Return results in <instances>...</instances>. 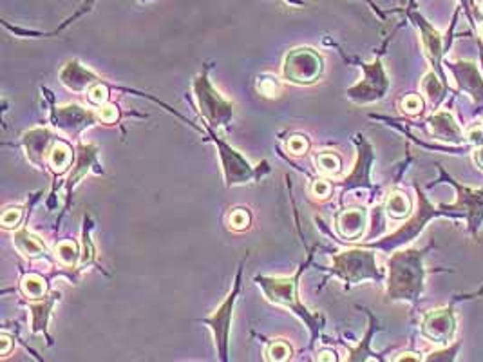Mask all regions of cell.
<instances>
[{"instance_id": "52a82bcc", "label": "cell", "mask_w": 483, "mask_h": 362, "mask_svg": "<svg viewBox=\"0 0 483 362\" xmlns=\"http://www.w3.org/2000/svg\"><path fill=\"white\" fill-rule=\"evenodd\" d=\"M324 74V56L310 46H299L284 55L281 64L282 80L293 86H313Z\"/></svg>"}, {"instance_id": "277c9868", "label": "cell", "mask_w": 483, "mask_h": 362, "mask_svg": "<svg viewBox=\"0 0 483 362\" xmlns=\"http://www.w3.org/2000/svg\"><path fill=\"white\" fill-rule=\"evenodd\" d=\"M210 67L212 65L205 64V67L192 80V95L197 112L212 129H228L235 114L234 104L214 87L210 80Z\"/></svg>"}, {"instance_id": "30bf717a", "label": "cell", "mask_w": 483, "mask_h": 362, "mask_svg": "<svg viewBox=\"0 0 483 362\" xmlns=\"http://www.w3.org/2000/svg\"><path fill=\"white\" fill-rule=\"evenodd\" d=\"M360 67L364 71V78L346 90L348 98L360 105L373 104V102L385 98L390 90V78L385 74L381 58H376L371 64H362Z\"/></svg>"}, {"instance_id": "9c48e42d", "label": "cell", "mask_w": 483, "mask_h": 362, "mask_svg": "<svg viewBox=\"0 0 483 362\" xmlns=\"http://www.w3.org/2000/svg\"><path fill=\"white\" fill-rule=\"evenodd\" d=\"M102 123L98 109H87L80 104H65L51 109V126L71 142H78L81 133Z\"/></svg>"}, {"instance_id": "d6a6232c", "label": "cell", "mask_w": 483, "mask_h": 362, "mask_svg": "<svg viewBox=\"0 0 483 362\" xmlns=\"http://www.w3.org/2000/svg\"><path fill=\"white\" fill-rule=\"evenodd\" d=\"M230 229L232 230H246L250 229V223H252V216H250L249 208H234L230 214Z\"/></svg>"}, {"instance_id": "603a6c76", "label": "cell", "mask_w": 483, "mask_h": 362, "mask_svg": "<svg viewBox=\"0 0 483 362\" xmlns=\"http://www.w3.org/2000/svg\"><path fill=\"white\" fill-rule=\"evenodd\" d=\"M74 156H77V149H73V145L67 142V138H58L53 145L51 154H49L47 168L51 170L53 176H62L73 167Z\"/></svg>"}, {"instance_id": "d590c367", "label": "cell", "mask_w": 483, "mask_h": 362, "mask_svg": "<svg viewBox=\"0 0 483 362\" xmlns=\"http://www.w3.org/2000/svg\"><path fill=\"white\" fill-rule=\"evenodd\" d=\"M6 216L8 217H2V227H4L6 230H15L20 224L22 221V208L20 207H15V208H6L4 210Z\"/></svg>"}, {"instance_id": "7c38bea8", "label": "cell", "mask_w": 483, "mask_h": 362, "mask_svg": "<svg viewBox=\"0 0 483 362\" xmlns=\"http://www.w3.org/2000/svg\"><path fill=\"white\" fill-rule=\"evenodd\" d=\"M58 136L49 127H33L22 134L18 145L24 149L26 158L39 170H47V161Z\"/></svg>"}, {"instance_id": "d4e9b609", "label": "cell", "mask_w": 483, "mask_h": 362, "mask_svg": "<svg viewBox=\"0 0 483 362\" xmlns=\"http://www.w3.org/2000/svg\"><path fill=\"white\" fill-rule=\"evenodd\" d=\"M80 246H78V243L73 241V239H65V241H60L55 246V259L58 261L60 267L67 268V270L69 268L78 267V263H80Z\"/></svg>"}, {"instance_id": "6da1fadb", "label": "cell", "mask_w": 483, "mask_h": 362, "mask_svg": "<svg viewBox=\"0 0 483 362\" xmlns=\"http://www.w3.org/2000/svg\"><path fill=\"white\" fill-rule=\"evenodd\" d=\"M313 254L308 255L306 263L299 267V270L293 276H256L253 283L265 293L266 301L290 310L291 314L299 317L300 323L310 330V346L317 342V339L322 335V328H324V315L313 314L308 310V307L300 301L299 297V279L308 264L312 263Z\"/></svg>"}, {"instance_id": "8d00e7d4", "label": "cell", "mask_w": 483, "mask_h": 362, "mask_svg": "<svg viewBox=\"0 0 483 362\" xmlns=\"http://www.w3.org/2000/svg\"><path fill=\"white\" fill-rule=\"evenodd\" d=\"M402 109H404V112H407V114H411V116H415V114L422 112L423 100L420 98L418 95L406 96V98L402 100Z\"/></svg>"}, {"instance_id": "836d02e7", "label": "cell", "mask_w": 483, "mask_h": 362, "mask_svg": "<svg viewBox=\"0 0 483 362\" xmlns=\"http://www.w3.org/2000/svg\"><path fill=\"white\" fill-rule=\"evenodd\" d=\"M310 149V140L308 136H303V134H293V136H290V140H288V151L291 152V154L296 156H303L306 154Z\"/></svg>"}, {"instance_id": "f546056e", "label": "cell", "mask_w": 483, "mask_h": 362, "mask_svg": "<svg viewBox=\"0 0 483 362\" xmlns=\"http://www.w3.org/2000/svg\"><path fill=\"white\" fill-rule=\"evenodd\" d=\"M257 93L265 98L275 100L281 96V83H279L277 78H274L272 74H263V76L257 78L256 82Z\"/></svg>"}, {"instance_id": "44dd1931", "label": "cell", "mask_w": 483, "mask_h": 362, "mask_svg": "<svg viewBox=\"0 0 483 362\" xmlns=\"http://www.w3.org/2000/svg\"><path fill=\"white\" fill-rule=\"evenodd\" d=\"M429 130H431L432 138L440 140V142L447 143H460L463 140V134L460 126H458L454 118L449 112H435L428 120Z\"/></svg>"}, {"instance_id": "f35d334b", "label": "cell", "mask_w": 483, "mask_h": 362, "mask_svg": "<svg viewBox=\"0 0 483 362\" xmlns=\"http://www.w3.org/2000/svg\"><path fill=\"white\" fill-rule=\"evenodd\" d=\"M395 361L402 362V361H420V357H416V354H413V351H406V354L398 355Z\"/></svg>"}, {"instance_id": "7bdbcfd3", "label": "cell", "mask_w": 483, "mask_h": 362, "mask_svg": "<svg viewBox=\"0 0 483 362\" xmlns=\"http://www.w3.org/2000/svg\"><path fill=\"white\" fill-rule=\"evenodd\" d=\"M476 8H478V9H479V13L483 15V0H479V2H478V6H476Z\"/></svg>"}, {"instance_id": "8992f818", "label": "cell", "mask_w": 483, "mask_h": 362, "mask_svg": "<svg viewBox=\"0 0 483 362\" xmlns=\"http://www.w3.org/2000/svg\"><path fill=\"white\" fill-rule=\"evenodd\" d=\"M243 263L237 267L235 272L234 285H232L230 292L225 297V301L219 304L214 310V314L209 315V317H203L199 319V323L203 326H206L214 335V344H216V354L221 362H228V346H230V330H232V319H234V310L235 302L239 297L241 292V283H243Z\"/></svg>"}, {"instance_id": "4dcf8cb0", "label": "cell", "mask_w": 483, "mask_h": 362, "mask_svg": "<svg viewBox=\"0 0 483 362\" xmlns=\"http://www.w3.org/2000/svg\"><path fill=\"white\" fill-rule=\"evenodd\" d=\"M291 355H293V349H291V346L286 341H282V339L272 341L268 348H266V361H290Z\"/></svg>"}, {"instance_id": "ab89813d", "label": "cell", "mask_w": 483, "mask_h": 362, "mask_svg": "<svg viewBox=\"0 0 483 362\" xmlns=\"http://www.w3.org/2000/svg\"><path fill=\"white\" fill-rule=\"evenodd\" d=\"M460 4H462L463 9L467 11V17H469L470 24H475V20H472V8H470V0H460Z\"/></svg>"}, {"instance_id": "ffe728a7", "label": "cell", "mask_w": 483, "mask_h": 362, "mask_svg": "<svg viewBox=\"0 0 483 362\" xmlns=\"http://www.w3.org/2000/svg\"><path fill=\"white\" fill-rule=\"evenodd\" d=\"M454 187L458 189V196H460V203L456 207L449 208H467V220H469L470 230L476 234V230L479 229V224L483 221V192L482 190H472L465 189V187L456 185L454 181H451Z\"/></svg>"}, {"instance_id": "7a4b0ae2", "label": "cell", "mask_w": 483, "mask_h": 362, "mask_svg": "<svg viewBox=\"0 0 483 362\" xmlns=\"http://www.w3.org/2000/svg\"><path fill=\"white\" fill-rule=\"evenodd\" d=\"M423 255L425 250H395L388 261V299L416 302L423 290Z\"/></svg>"}, {"instance_id": "3957f363", "label": "cell", "mask_w": 483, "mask_h": 362, "mask_svg": "<svg viewBox=\"0 0 483 362\" xmlns=\"http://www.w3.org/2000/svg\"><path fill=\"white\" fill-rule=\"evenodd\" d=\"M206 140L214 143L216 151H218L219 165H221L223 180H225V187L227 189H234V187H243L249 183H256L261 180L263 176L270 174V163L263 161L259 165H252L237 149L230 145L228 142L216 134V129L205 123Z\"/></svg>"}, {"instance_id": "484cf974", "label": "cell", "mask_w": 483, "mask_h": 362, "mask_svg": "<svg viewBox=\"0 0 483 362\" xmlns=\"http://www.w3.org/2000/svg\"><path fill=\"white\" fill-rule=\"evenodd\" d=\"M49 290V283L44 276L40 274H26L22 277L20 281V292L22 295L29 301H34V299L44 297Z\"/></svg>"}, {"instance_id": "2e32d148", "label": "cell", "mask_w": 483, "mask_h": 362, "mask_svg": "<svg viewBox=\"0 0 483 362\" xmlns=\"http://www.w3.org/2000/svg\"><path fill=\"white\" fill-rule=\"evenodd\" d=\"M62 299V292H47L44 297L34 299V301H29L27 304V310H29V317H31V333L37 335V333H44L47 339V344H53V337L49 335L47 332V324H49V319H51L53 308L55 304Z\"/></svg>"}, {"instance_id": "f1b7e54d", "label": "cell", "mask_w": 483, "mask_h": 362, "mask_svg": "<svg viewBox=\"0 0 483 362\" xmlns=\"http://www.w3.org/2000/svg\"><path fill=\"white\" fill-rule=\"evenodd\" d=\"M315 167L326 176H335L343 170V158L335 151H321L315 154Z\"/></svg>"}, {"instance_id": "60d3db41", "label": "cell", "mask_w": 483, "mask_h": 362, "mask_svg": "<svg viewBox=\"0 0 483 362\" xmlns=\"http://www.w3.org/2000/svg\"><path fill=\"white\" fill-rule=\"evenodd\" d=\"M475 160H476V163H478V167L483 170V145H479L478 151L475 152Z\"/></svg>"}, {"instance_id": "e575fe53", "label": "cell", "mask_w": 483, "mask_h": 362, "mask_svg": "<svg viewBox=\"0 0 483 362\" xmlns=\"http://www.w3.org/2000/svg\"><path fill=\"white\" fill-rule=\"evenodd\" d=\"M98 114L102 123H107V126H112L118 121L120 118V111H118V105L114 104H103L98 107Z\"/></svg>"}, {"instance_id": "5bb4252c", "label": "cell", "mask_w": 483, "mask_h": 362, "mask_svg": "<svg viewBox=\"0 0 483 362\" xmlns=\"http://www.w3.org/2000/svg\"><path fill=\"white\" fill-rule=\"evenodd\" d=\"M422 333L425 339L437 344H447L456 333V315L451 308L431 310L423 315Z\"/></svg>"}, {"instance_id": "d6986e66", "label": "cell", "mask_w": 483, "mask_h": 362, "mask_svg": "<svg viewBox=\"0 0 483 362\" xmlns=\"http://www.w3.org/2000/svg\"><path fill=\"white\" fill-rule=\"evenodd\" d=\"M449 67L453 71L454 78H456L458 87L465 90L476 104L483 105V80L476 64L462 60L456 62V64H449Z\"/></svg>"}, {"instance_id": "4316f807", "label": "cell", "mask_w": 483, "mask_h": 362, "mask_svg": "<svg viewBox=\"0 0 483 362\" xmlns=\"http://www.w3.org/2000/svg\"><path fill=\"white\" fill-rule=\"evenodd\" d=\"M91 230H93V221L89 216H84V230H81V254H80V263H78V270L84 272L94 264V259H96V250H94V245L91 241Z\"/></svg>"}, {"instance_id": "8fae6325", "label": "cell", "mask_w": 483, "mask_h": 362, "mask_svg": "<svg viewBox=\"0 0 483 362\" xmlns=\"http://www.w3.org/2000/svg\"><path fill=\"white\" fill-rule=\"evenodd\" d=\"M77 156H74L73 167L69 170V176L65 180V208H69V203H71V196H73V190L77 189V185L80 183L84 177L89 173L103 174V168L98 161L100 147L94 145V143H77Z\"/></svg>"}, {"instance_id": "ac0fdd59", "label": "cell", "mask_w": 483, "mask_h": 362, "mask_svg": "<svg viewBox=\"0 0 483 362\" xmlns=\"http://www.w3.org/2000/svg\"><path fill=\"white\" fill-rule=\"evenodd\" d=\"M411 18L415 20V24L418 26L420 35H422V43L423 49H425V55L431 60L432 71H437L438 76L442 80H445L444 73H442V55H444V46H442V36L435 27L429 24L423 17H420L418 13H411Z\"/></svg>"}, {"instance_id": "4fadbf2b", "label": "cell", "mask_w": 483, "mask_h": 362, "mask_svg": "<svg viewBox=\"0 0 483 362\" xmlns=\"http://www.w3.org/2000/svg\"><path fill=\"white\" fill-rule=\"evenodd\" d=\"M357 147H359V156H357V161L351 168V173L344 177L338 187L343 190V194L350 192L353 189H371V165L375 160V152H373L371 145L362 134H357L355 140Z\"/></svg>"}, {"instance_id": "7402d4cb", "label": "cell", "mask_w": 483, "mask_h": 362, "mask_svg": "<svg viewBox=\"0 0 483 362\" xmlns=\"http://www.w3.org/2000/svg\"><path fill=\"white\" fill-rule=\"evenodd\" d=\"M13 246L18 250V254H22L29 261L47 255V246L42 237L34 236L26 227H22V229L13 232Z\"/></svg>"}, {"instance_id": "e0dca14e", "label": "cell", "mask_w": 483, "mask_h": 362, "mask_svg": "<svg viewBox=\"0 0 483 362\" xmlns=\"http://www.w3.org/2000/svg\"><path fill=\"white\" fill-rule=\"evenodd\" d=\"M368 227V210L362 207L344 208L335 217V229L343 241H359Z\"/></svg>"}, {"instance_id": "1f68e13d", "label": "cell", "mask_w": 483, "mask_h": 362, "mask_svg": "<svg viewBox=\"0 0 483 362\" xmlns=\"http://www.w3.org/2000/svg\"><path fill=\"white\" fill-rule=\"evenodd\" d=\"M369 319H371V328H369L368 335H366V339H364L362 342H360L359 348L351 349L350 357H348V361H368V355H375L373 351H369V339H371L373 335V330H375V317H373L371 314H369Z\"/></svg>"}, {"instance_id": "5b68a950", "label": "cell", "mask_w": 483, "mask_h": 362, "mask_svg": "<svg viewBox=\"0 0 483 362\" xmlns=\"http://www.w3.org/2000/svg\"><path fill=\"white\" fill-rule=\"evenodd\" d=\"M324 270L329 272V276L344 281L346 286L359 285L366 279H373L376 283L384 281V270L378 268L375 252L368 246H357L350 250L337 252L331 255V264Z\"/></svg>"}, {"instance_id": "83f0119b", "label": "cell", "mask_w": 483, "mask_h": 362, "mask_svg": "<svg viewBox=\"0 0 483 362\" xmlns=\"http://www.w3.org/2000/svg\"><path fill=\"white\" fill-rule=\"evenodd\" d=\"M422 90L423 95H425V98H428L429 102H431V105H435V107L444 100L445 86L444 80L438 76L437 71H429V73L422 78Z\"/></svg>"}, {"instance_id": "9a60e30c", "label": "cell", "mask_w": 483, "mask_h": 362, "mask_svg": "<svg viewBox=\"0 0 483 362\" xmlns=\"http://www.w3.org/2000/svg\"><path fill=\"white\" fill-rule=\"evenodd\" d=\"M58 80H60V83L65 89L71 90V93H77V95H86L93 87L105 82L102 76H98L94 71H91L78 58L65 62L64 67L58 73Z\"/></svg>"}, {"instance_id": "74e56055", "label": "cell", "mask_w": 483, "mask_h": 362, "mask_svg": "<svg viewBox=\"0 0 483 362\" xmlns=\"http://www.w3.org/2000/svg\"><path fill=\"white\" fill-rule=\"evenodd\" d=\"M467 140H469L470 143H475V145H483V127H472V129L467 133Z\"/></svg>"}, {"instance_id": "cb8c5ba5", "label": "cell", "mask_w": 483, "mask_h": 362, "mask_svg": "<svg viewBox=\"0 0 483 362\" xmlns=\"http://www.w3.org/2000/svg\"><path fill=\"white\" fill-rule=\"evenodd\" d=\"M384 210L391 220H406L413 212V203H411L409 196L400 192V190H395L385 199Z\"/></svg>"}, {"instance_id": "b9f144b4", "label": "cell", "mask_w": 483, "mask_h": 362, "mask_svg": "<svg viewBox=\"0 0 483 362\" xmlns=\"http://www.w3.org/2000/svg\"><path fill=\"white\" fill-rule=\"evenodd\" d=\"M9 341H11V339H9V337L6 335V333H2V342H4V348H2V357H8V354H9Z\"/></svg>"}, {"instance_id": "ba28073f", "label": "cell", "mask_w": 483, "mask_h": 362, "mask_svg": "<svg viewBox=\"0 0 483 362\" xmlns=\"http://www.w3.org/2000/svg\"><path fill=\"white\" fill-rule=\"evenodd\" d=\"M416 190H418V208L415 210V214H413V216H411L409 220L400 227V229L395 230L393 234H390V236L382 237V239H378V241L362 243L360 246H368V248H376V250H384V252H395V250H398L400 246L413 241V239L422 232V229L425 227V223H428L431 217L440 216L442 212L432 207L431 203L428 201V198L420 192V189H416Z\"/></svg>"}]
</instances>
